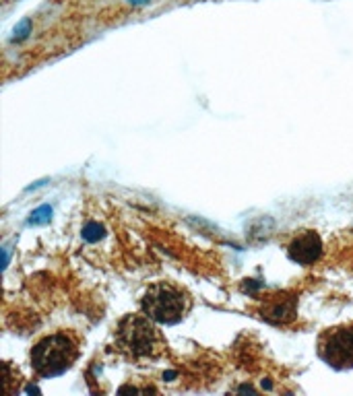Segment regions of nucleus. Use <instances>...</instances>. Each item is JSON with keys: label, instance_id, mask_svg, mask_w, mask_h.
I'll use <instances>...</instances> for the list:
<instances>
[{"label": "nucleus", "instance_id": "2", "mask_svg": "<svg viewBox=\"0 0 353 396\" xmlns=\"http://www.w3.org/2000/svg\"><path fill=\"white\" fill-rule=\"evenodd\" d=\"M118 345L130 357H155L159 351V334L153 320L145 314H130L118 324Z\"/></svg>", "mask_w": 353, "mask_h": 396}, {"label": "nucleus", "instance_id": "9", "mask_svg": "<svg viewBox=\"0 0 353 396\" xmlns=\"http://www.w3.org/2000/svg\"><path fill=\"white\" fill-rule=\"evenodd\" d=\"M29 34H32V19H23V21L15 27L11 42H23Z\"/></svg>", "mask_w": 353, "mask_h": 396}, {"label": "nucleus", "instance_id": "1", "mask_svg": "<svg viewBox=\"0 0 353 396\" xmlns=\"http://www.w3.org/2000/svg\"><path fill=\"white\" fill-rule=\"evenodd\" d=\"M79 351L69 334H50L32 349V367L42 378L64 373L77 359Z\"/></svg>", "mask_w": 353, "mask_h": 396}, {"label": "nucleus", "instance_id": "11", "mask_svg": "<svg viewBox=\"0 0 353 396\" xmlns=\"http://www.w3.org/2000/svg\"><path fill=\"white\" fill-rule=\"evenodd\" d=\"M238 392H254V388L252 386H240Z\"/></svg>", "mask_w": 353, "mask_h": 396}, {"label": "nucleus", "instance_id": "6", "mask_svg": "<svg viewBox=\"0 0 353 396\" xmlns=\"http://www.w3.org/2000/svg\"><path fill=\"white\" fill-rule=\"evenodd\" d=\"M263 318L273 324H287L297 316V297L295 295H273L265 301L260 310Z\"/></svg>", "mask_w": 353, "mask_h": 396}, {"label": "nucleus", "instance_id": "4", "mask_svg": "<svg viewBox=\"0 0 353 396\" xmlns=\"http://www.w3.org/2000/svg\"><path fill=\"white\" fill-rule=\"evenodd\" d=\"M320 353L334 367L353 365V326H343L326 332L320 343Z\"/></svg>", "mask_w": 353, "mask_h": 396}, {"label": "nucleus", "instance_id": "3", "mask_svg": "<svg viewBox=\"0 0 353 396\" xmlns=\"http://www.w3.org/2000/svg\"><path fill=\"white\" fill-rule=\"evenodd\" d=\"M141 306H143V314H147L153 322L175 324L184 318L188 299L180 289H175L167 283H157L147 289Z\"/></svg>", "mask_w": 353, "mask_h": 396}, {"label": "nucleus", "instance_id": "8", "mask_svg": "<svg viewBox=\"0 0 353 396\" xmlns=\"http://www.w3.org/2000/svg\"><path fill=\"white\" fill-rule=\"evenodd\" d=\"M52 213H54V209L50 205L38 207L32 213V217H29V225H46V223H50L52 221Z\"/></svg>", "mask_w": 353, "mask_h": 396}, {"label": "nucleus", "instance_id": "10", "mask_svg": "<svg viewBox=\"0 0 353 396\" xmlns=\"http://www.w3.org/2000/svg\"><path fill=\"white\" fill-rule=\"evenodd\" d=\"M128 5H132V7H143V5H149L151 0H126Z\"/></svg>", "mask_w": 353, "mask_h": 396}, {"label": "nucleus", "instance_id": "5", "mask_svg": "<svg viewBox=\"0 0 353 396\" xmlns=\"http://www.w3.org/2000/svg\"><path fill=\"white\" fill-rule=\"evenodd\" d=\"M287 254L293 262H297L302 267H310V264L318 262V258L322 256V240L316 232L308 230L289 242Z\"/></svg>", "mask_w": 353, "mask_h": 396}, {"label": "nucleus", "instance_id": "7", "mask_svg": "<svg viewBox=\"0 0 353 396\" xmlns=\"http://www.w3.org/2000/svg\"><path fill=\"white\" fill-rule=\"evenodd\" d=\"M81 236H83V240H85V242L95 244V242L104 240V236H106V227H104L101 223H97V221H87V223L83 225Z\"/></svg>", "mask_w": 353, "mask_h": 396}]
</instances>
